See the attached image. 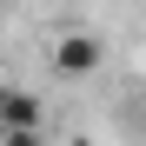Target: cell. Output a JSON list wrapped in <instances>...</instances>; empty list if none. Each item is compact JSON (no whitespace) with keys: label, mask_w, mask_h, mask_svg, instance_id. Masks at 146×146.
I'll list each match as a JSON object with an SVG mask.
<instances>
[{"label":"cell","mask_w":146,"mask_h":146,"mask_svg":"<svg viewBox=\"0 0 146 146\" xmlns=\"http://www.w3.org/2000/svg\"><path fill=\"white\" fill-rule=\"evenodd\" d=\"M100 60H106V46L93 40L86 27H73V33L53 40V73H60V80H93V73H100Z\"/></svg>","instance_id":"6da1fadb"},{"label":"cell","mask_w":146,"mask_h":146,"mask_svg":"<svg viewBox=\"0 0 146 146\" xmlns=\"http://www.w3.org/2000/svg\"><path fill=\"white\" fill-rule=\"evenodd\" d=\"M73 146H93V139H73Z\"/></svg>","instance_id":"5b68a950"},{"label":"cell","mask_w":146,"mask_h":146,"mask_svg":"<svg viewBox=\"0 0 146 146\" xmlns=\"http://www.w3.org/2000/svg\"><path fill=\"white\" fill-rule=\"evenodd\" d=\"M7 93H13V86H7V80H0V106H7Z\"/></svg>","instance_id":"277c9868"},{"label":"cell","mask_w":146,"mask_h":146,"mask_svg":"<svg viewBox=\"0 0 146 146\" xmlns=\"http://www.w3.org/2000/svg\"><path fill=\"white\" fill-rule=\"evenodd\" d=\"M0 126H40V100H33V93H7Z\"/></svg>","instance_id":"7a4b0ae2"},{"label":"cell","mask_w":146,"mask_h":146,"mask_svg":"<svg viewBox=\"0 0 146 146\" xmlns=\"http://www.w3.org/2000/svg\"><path fill=\"white\" fill-rule=\"evenodd\" d=\"M0 146H40V126H0Z\"/></svg>","instance_id":"3957f363"}]
</instances>
